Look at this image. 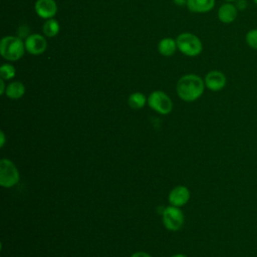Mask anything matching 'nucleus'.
I'll return each mask as SVG.
<instances>
[{
  "label": "nucleus",
  "instance_id": "1",
  "mask_svg": "<svg viewBox=\"0 0 257 257\" xmlns=\"http://www.w3.org/2000/svg\"><path fill=\"white\" fill-rule=\"evenodd\" d=\"M205 81L196 74H186L177 82V93L185 101H194L204 92Z\"/></svg>",
  "mask_w": 257,
  "mask_h": 257
},
{
  "label": "nucleus",
  "instance_id": "2",
  "mask_svg": "<svg viewBox=\"0 0 257 257\" xmlns=\"http://www.w3.org/2000/svg\"><path fill=\"white\" fill-rule=\"evenodd\" d=\"M25 50V43L16 36H5L0 42V53L3 58L9 61L20 59Z\"/></svg>",
  "mask_w": 257,
  "mask_h": 257
},
{
  "label": "nucleus",
  "instance_id": "3",
  "mask_svg": "<svg viewBox=\"0 0 257 257\" xmlns=\"http://www.w3.org/2000/svg\"><path fill=\"white\" fill-rule=\"evenodd\" d=\"M178 49L187 56H197L203 50V45L198 36L192 33H182L177 37Z\"/></svg>",
  "mask_w": 257,
  "mask_h": 257
},
{
  "label": "nucleus",
  "instance_id": "4",
  "mask_svg": "<svg viewBox=\"0 0 257 257\" xmlns=\"http://www.w3.org/2000/svg\"><path fill=\"white\" fill-rule=\"evenodd\" d=\"M19 181V172L16 166L8 159L0 161V185L4 188H11Z\"/></svg>",
  "mask_w": 257,
  "mask_h": 257
},
{
  "label": "nucleus",
  "instance_id": "5",
  "mask_svg": "<svg viewBox=\"0 0 257 257\" xmlns=\"http://www.w3.org/2000/svg\"><path fill=\"white\" fill-rule=\"evenodd\" d=\"M149 106L161 114H168L173 109L172 99L164 91H153L148 97Z\"/></svg>",
  "mask_w": 257,
  "mask_h": 257
},
{
  "label": "nucleus",
  "instance_id": "6",
  "mask_svg": "<svg viewBox=\"0 0 257 257\" xmlns=\"http://www.w3.org/2000/svg\"><path fill=\"white\" fill-rule=\"evenodd\" d=\"M162 215L164 225L170 231H178L184 224V214L180 207L168 206L164 209Z\"/></svg>",
  "mask_w": 257,
  "mask_h": 257
},
{
  "label": "nucleus",
  "instance_id": "7",
  "mask_svg": "<svg viewBox=\"0 0 257 257\" xmlns=\"http://www.w3.org/2000/svg\"><path fill=\"white\" fill-rule=\"evenodd\" d=\"M25 49L33 55H39L43 53L47 48V41L46 39L37 33L29 35L25 39Z\"/></svg>",
  "mask_w": 257,
  "mask_h": 257
},
{
  "label": "nucleus",
  "instance_id": "8",
  "mask_svg": "<svg viewBox=\"0 0 257 257\" xmlns=\"http://www.w3.org/2000/svg\"><path fill=\"white\" fill-rule=\"evenodd\" d=\"M205 85L212 91H219L223 89L227 83L225 74L220 70H211L205 76Z\"/></svg>",
  "mask_w": 257,
  "mask_h": 257
},
{
  "label": "nucleus",
  "instance_id": "9",
  "mask_svg": "<svg viewBox=\"0 0 257 257\" xmlns=\"http://www.w3.org/2000/svg\"><path fill=\"white\" fill-rule=\"evenodd\" d=\"M168 199L171 205L182 207L189 201L190 191L185 186H177L171 190Z\"/></svg>",
  "mask_w": 257,
  "mask_h": 257
},
{
  "label": "nucleus",
  "instance_id": "10",
  "mask_svg": "<svg viewBox=\"0 0 257 257\" xmlns=\"http://www.w3.org/2000/svg\"><path fill=\"white\" fill-rule=\"evenodd\" d=\"M37 15L44 19H50L57 12V5L54 0H37L35 3Z\"/></svg>",
  "mask_w": 257,
  "mask_h": 257
},
{
  "label": "nucleus",
  "instance_id": "11",
  "mask_svg": "<svg viewBox=\"0 0 257 257\" xmlns=\"http://www.w3.org/2000/svg\"><path fill=\"white\" fill-rule=\"evenodd\" d=\"M238 16L237 7L231 2H226L218 9V19L224 24H230L236 20Z\"/></svg>",
  "mask_w": 257,
  "mask_h": 257
},
{
  "label": "nucleus",
  "instance_id": "12",
  "mask_svg": "<svg viewBox=\"0 0 257 257\" xmlns=\"http://www.w3.org/2000/svg\"><path fill=\"white\" fill-rule=\"evenodd\" d=\"M187 6L192 12L205 13L214 8L215 0H187Z\"/></svg>",
  "mask_w": 257,
  "mask_h": 257
},
{
  "label": "nucleus",
  "instance_id": "13",
  "mask_svg": "<svg viewBox=\"0 0 257 257\" xmlns=\"http://www.w3.org/2000/svg\"><path fill=\"white\" fill-rule=\"evenodd\" d=\"M159 52L164 56H171L177 49V42L171 37L163 38L158 45Z\"/></svg>",
  "mask_w": 257,
  "mask_h": 257
},
{
  "label": "nucleus",
  "instance_id": "14",
  "mask_svg": "<svg viewBox=\"0 0 257 257\" xmlns=\"http://www.w3.org/2000/svg\"><path fill=\"white\" fill-rule=\"evenodd\" d=\"M5 93L9 98L18 99L24 95L25 86L21 81H13L7 85Z\"/></svg>",
  "mask_w": 257,
  "mask_h": 257
},
{
  "label": "nucleus",
  "instance_id": "15",
  "mask_svg": "<svg viewBox=\"0 0 257 257\" xmlns=\"http://www.w3.org/2000/svg\"><path fill=\"white\" fill-rule=\"evenodd\" d=\"M146 101H147V98L145 94L142 92H134L128 96V99H127L128 105L134 109L142 108L146 104Z\"/></svg>",
  "mask_w": 257,
  "mask_h": 257
},
{
  "label": "nucleus",
  "instance_id": "16",
  "mask_svg": "<svg viewBox=\"0 0 257 257\" xmlns=\"http://www.w3.org/2000/svg\"><path fill=\"white\" fill-rule=\"evenodd\" d=\"M59 30H60L59 23L57 20H55L53 18L47 19L43 25V32L48 37H53V36L57 35Z\"/></svg>",
  "mask_w": 257,
  "mask_h": 257
},
{
  "label": "nucleus",
  "instance_id": "17",
  "mask_svg": "<svg viewBox=\"0 0 257 257\" xmlns=\"http://www.w3.org/2000/svg\"><path fill=\"white\" fill-rule=\"evenodd\" d=\"M15 73H16V69L11 64L5 63V64H2L0 67V76L4 80L13 78L15 76Z\"/></svg>",
  "mask_w": 257,
  "mask_h": 257
},
{
  "label": "nucleus",
  "instance_id": "18",
  "mask_svg": "<svg viewBox=\"0 0 257 257\" xmlns=\"http://www.w3.org/2000/svg\"><path fill=\"white\" fill-rule=\"evenodd\" d=\"M245 42L251 49L257 50V28L247 31L245 35Z\"/></svg>",
  "mask_w": 257,
  "mask_h": 257
},
{
  "label": "nucleus",
  "instance_id": "19",
  "mask_svg": "<svg viewBox=\"0 0 257 257\" xmlns=\"http://www.w3.org/2000/svg\"><path fill=\"white\" fill-rule=\"evenodd\" d=\"M131 257H152V256L144 251H139V252H135L134 254H132Z\"/></svg>",
  "mask_w": 257,
  "mask_h": 257
},
{
  "label": "nucleus",
  "instance_id": "20",
  "mask_svg": "<svg viewBox=\"0 0 257 257\" xmlns=\"http://www.w3.org/2000/svg\"><path fill=\"white\" fill-rule=\"evenodd\" d=\"M0 84H1V88H0V94H4L5 91H6V88H5V84H4V79H1L0 80Z\"/></svg>",
  "mask_w": 257,
  "mask_h": 257
},
{
  "label": "nucleus",
  "instance_id": "21",
  "mask_svg": "<svg viewBox=\"0 0 257 257\" xmlns=\"http://www.w3.org/2000/svg\"><path fill=\"white\" fill-rule=\"evenodd\" d=\"M0 136H1V140H0V147L2 148L5 144V135L4 132H0Z\"/></svg>",
  "mask_w": 257,
  "mask_h": 257
},
{
  "label": "nucleus",
  "instance_id": "22",
  "mask_svg": "<svg viewBox=\"0 0 257 257\" xmlns=\"http://www.w3.org/2000/svg\"><path fill=\"white\" fill-rule=\"evenodd\" d=\"M174 2L177 4V5H183V4H187V0H174Z\"/></svg>",
  "mask_w": 257,
  "mask_h": 257
},
{
  "label": "nucleus",
  "instance_id": "23",
  "mask_svg": "<svg viewBox=\"0 0 257 257\" xmlns=\"http://www.w3.org/2000/svg\"><path fill=\"white\" fill-rule=\"evenodd\" d=\"M172 257H187V256L184 255V254H176V255H174Z\"/></svg>",
  "mask_w": 257,
  "mask_h": 257
},
{
  "label": "nucleus",
  "instance_id": "24",
  "mask_svg": "<svg viewBox=\"0 0 257 257\" xmlns=\"http://www.w3.org/2000/svg\"><path fill=\"white\" fill-rule=\"evenodd\" d=\"M225 1H226V2H231V3H232V2H234V1H237V0H225Z\"/></svg>",
  "mask_w": 257,
  "mask_h": 257
},
{
  "label": "nucleus",
  "instance_id": "25",
  "mask_svg": "<svg viewBox=\"0 0 257 257\" xmlns=\"http://www.w3.org/2000/svg\"><path fill=\"white\" fill-rule=\"evenodd\" d=\"M253 2H254L256 5H257V0H253Z\"/></svg>",
  "mask_w": 257,
  "mask_h": 257
}]
</instances>
